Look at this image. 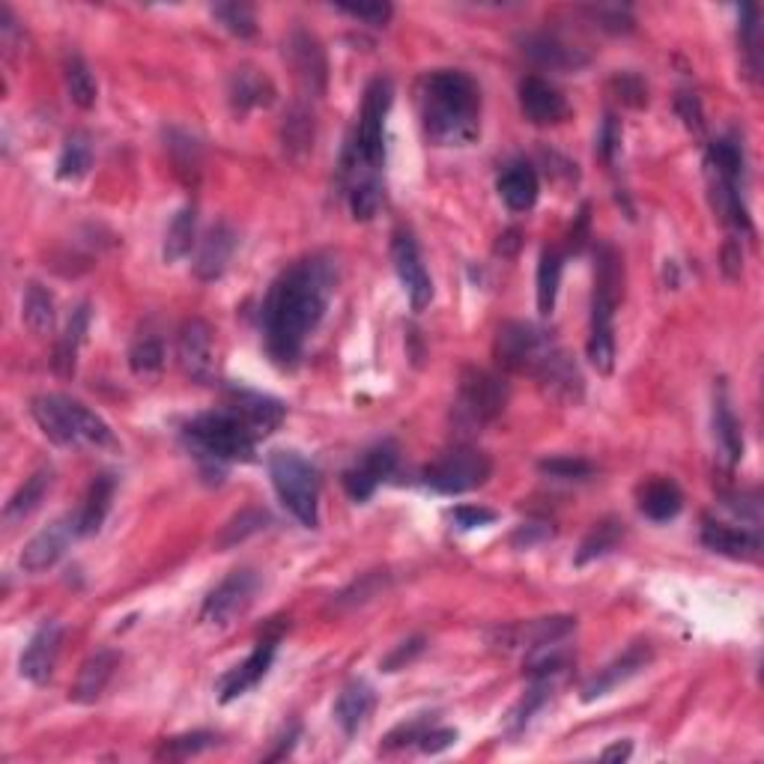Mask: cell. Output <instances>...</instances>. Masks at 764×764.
<instances>
[{"mask_svg":"<svg viewBox=\"0 0 764 764\" xmlns=\"http://www.w3.org/2000/svg\"><path fill=\"white\" fill-rule=\"evenodd\" d=\"M338 272L326 254L299 260L281 275L263 302V338L269 356L281 368L296 365L305 341L314 335L320 320L335 296Z\"/></svg>","mask_w":764,"mask_h":764,"instance_id":"6da1fadb","label":"cell"},{"mask_svg":"<svg viewBox=\"0 0 764 764\" xmlns=\"http://www.w3.org/2000/svg\"><path fill=\"white\" fill-rule=\"evenodd\" d=\"M427 138L439 147H467L481 132V93L467 72L437 70L418 93Z\"/></svg>","mask_w":764,"mask_h":764,"instance_id":"7a4b0ae2","label":"cell"},{"mask_svg":"<svg viewBox=\"0 0 764 764\" xmlns=\"http://www.w3.org/2000/svg\"><path fill=\"white\" fill-rule=\"evenodd\" d=\"M391 108V81L374 79L365 90L356 135L344 153V179L349 186L362 179H377L386 159V117Z\"/></svg>","mask_w":764,"mask_h":764,"instance_id":"3957f363","label":"cell"},{"mask_svg":"<svg viewBox=\"0 0 764 764\" xmlns=\"http://www.w3.org/2000/svg\"><path fill=\"white\" fill-rule=\"evenodd\" d=\"M45 437L60 448H117L111 427L93 409L66 395H42L30 407Z\"/></svg>","mask_w":764,"mask_h":764,"instance_id":"277c9868","label":"cell"},{"mask_svg":"<svg viewBox=\"0 0 764 764\" xmlns=\"http://www.w3.org/2000/svg\"><path fill=\"white\" fill-rule=\"evenodd\" d=\"M621 287V263L613 249L600 251L595 272V299H592V326H588V362L597 374H613L616 368V305Z\"/></svg>","mask_w":764,"mask_h":764,"instance_id":"5b68a950","label":"cell"},{"mask_svg":"<svg viewBox=\"0 0 764 764\" xmlns=\"http://www.w3.org/2000/svg\"><path fill=\"white\" fill-rule=\"evenodd\" d=\"M269 475L275 493L290 514L305 528H317L320 523V472L299 451L281 448L269 457Z\"/></svg>","mask_w":764,"mask_h":764,"instance_id":"8992f818","label":"cell"},{"mask_svg":"<svg viewBox=\"0 0 764 764\" xmlns=\"http://www.w3.org/2000/svg\"><path fill=\"white\" fill-rule=\"evenodd\" d=\"M186 437L200 454L209 457L212 463H237L254 457V430H251L233 409H216L203 416L191 418L186 427Z\"/></svg>","mask_w":764,"mask_h":764,"instance_id":"52a82bcc","label":"cell"},{"mask_svg":"<svg viewBox=\"0 0 764 764\" xmlns=\"http://www.w3.org/2000/svg\"><path fill=\"white\" fill-rule=\"evenodd\" d=\"M507 404L505 379L486 370H467L460 379V391L454 400V421L463 430H481L493 418L502 416Z\"/></svg>","mask_w":764,"mask_h":764,"instance_id":"ba28073f","label":"cell"},{"mask_svg":"<svg viewBox=\"0 0 764 764\" xmlns=\"http://www.w3.org/2000/svg\"><path fill=\"white\" fill-rule=\"evenodd\" d=\"M490 475H493V463H490V457L484 451H478V448H454V451L439 457L433 467H427L425 481L437 493L460 496V493L484 486L490 481Z\"/></svg>","mask_w":764,"mask_h":764,"instance_id":"9c48e42d","label":"cell"},{"mask_svg":"<svg viewBox=\"0 0 764 764\" xmlns=\"http://www.w3.org/2000/svg\"><path fill=\"white\" fill-rule=\"evenodd\" d=\"M553 347H556L553 338L532 323H505L499 328L496 358L505 370L535 377V370L541 368V362L550 356Z\"/></svg>","mask_w":764,"mask_h":764,"instance_id":"30bf717a","label":"cell"},{"mask_svg":"<svg viewBox=\"0 0 764 764\" xmlns=\"http://www.w3.org/2000/svg\"><path fill=\"white\" fill-rule=\"evenodd\" d=\"M260 588V576L251 571V567H239V571H230L219 586L209 592V597L203 600V609H200V618L207 625L224 627L230 625L233 618H239L251 604H254V595Z\"/></svg>","mask_w":764,"mask_h":764,"instance_id":"8fae6325","label":"cell"},{"mask_svg":"<svg viewBox=\"0 0 764 764\" xmlns=\"http://www.w3.org/2000/svg\"><path fill=\"white\" fill-rule=\"evenodd\" d=\"M576 618L571 616H553V618H535V621H520V625L499 627L496 634L490 636V646H496L499 651H537V648L556 646L562 639L574 634Z\"/></svg>","mask_w":764,"mask_h":764,"instance_id":"7c38bea8","label":"cell"},{"mask_svg":"<svg viewBox=\"0 0 764 764\" xmlns=\"http://www.w3.org/2000/svg\"><path fill=\"white\" fill-rule=\"evenodd\" d=\"M391 260H395L397 279L407 290L412 311H425L430 305V299H433V281L427 275L418 242L409 230H397L395 239H391Z\"/></svg>","mask_w":764,"mask_h":764,"instance_id":"4fadbf2b","label":"cell"},{"mask_svg":"<svg viewBox=\"0 0 764 764\" xmlns=\"http://www.w3.org/2000/svg\"><path fill=\"white\" fill-rule=\"evenodd\" d=\"M75 537H81L75 514L54 520L49 528H42L40 535L30 537V544L24 546V553H21L19 558L21 571H24V574H42V571L54 567Z\"/></svg>","mask_w":764,"mask_h":764,"instance_id":"5bb4252c","label":"cell"},{"mask_svg":"<svg viewBox=\"0 0 764 764\" xmlns=\"http://www.w3.org/2000/svg\"><path fill=\"white\" fill-rule=\"evenodd\" d=\"M179 368L195 383H207L216 374V347H212V328L203 320H186L177 338Z\"/></svg>","mask_w":764,"mask_h":764,"instance_id":"9a60e30c","label":"cell"},{"mask_svg":"<svg viewBox=\"0 0 764 764\" xmlns=\"http://www.w3.org/2000/svg\"><path fill=\"white\" fill-rule=\"evenodd\" d=\"M397 467V448L391 442H379L370 451H365V457L358 460L356 467L344 472V486H347L349 499L356 502H368L374 496L383 481H386Z\"/></svg>","mask_w":764,"mask_h":764,"instance_id":"2e32d148","label":"cell"},{"mask_svg":"<svg viewBox=\"0 0 764 764\" xmlns=\"http://www.w3.org/2000/svg\"><path fill=\"white\" fill-rule=\"evenodd\" d=\"M520 49L532 63L544 66V70H558V72H576L592 63L586 51L576 49L571 42H565L556 33H528L520 40Z\"/></svg>","mask_w":764,"mask_h":764,"instance_id":"e0dca14e","label":"cell"},{"mask_svg":"<svg viewBox=\"0 0 764 764\" xmlns=\"http://www.w3.org/2000/svg\"><path fill=\"white\" fill-rule=\"evenodd\" d=\"M651 646L648 642H636L630 646L621 657H616L613 663L604 666L586 687H583V702H595V699H604L606 693H613L616 687H621L625 681H630L634 676H639L648 663H651Z\"/></svg>","mask_w":764,"mask_h":764,"instance_id":"ac0fdd59","label":"cell"},{"mask_svg":"<svg viewBox=\"0 0 764 764\" xmlns=\"http://www.w3.org/2000/svg\"><path fill=\"white\" fill-rule=\"evenodd\" d=\"M520 108L535 126H556L571 114L565 96L550 81L535 79V75L520 81Z\"/></svg>","mask_w":764,"mask_h":764,"instance_id":"d6986e66","label":"cell"},{"mask_svg":"<svg viewBox=\"0 0 764 764\" xmlns=\"http://www.w3.org/2000/svg\"><path fill=\"white\" fill-rule=\"evenodd\" d=\"M535 377L546 395L556 397L562 404H576V400L583 397V374H579V368L574 365V358L567 356L558 344L550 349V356L541 362Z\"/></svg>","mask_w":764,"mask_h":764,"instance_id":"ffe728a7","label":"cell"},{"mask_svg":"<svg viewBox=\"0 0 764 764\" xmlns=\"http://www.w3.org/2000/svg\"><path fill=\"white\" fill-rule=\"evenodd\" d=\"M275 651H279V636H266V639H260L258 646H254V651L245 657V663H239L230 676H224L221 690H219L221 702H233V699H239V695H245L249 690H254V687L266 678L269 666H272V660H275Z\"/></svg>","mask_w":764,"mask_h":764,"instance_id":"44dd1931","label":"cell"},{"mask_svg":"<svg viewBox=\"0 0 764 764\" xmlns=\"http://www.w3.org/2000/svg\"><path fill=\"white\" fill-rule=\"evenodd\" d=\"M60 642H63V627L57 621H45V625L30 636L28 648L21 655V676L30 684H45L57 663Z\"/></svg>","mask_w":764,"mask_h":764,"instance_id":"7402d4cb","label":"cell"},{"mask_svg":"<svg viewBox=\"0 0 764 764\" xmlns=\"http://www.w3.org/2000/svg\"><path fill=\"white\" fill-rule=\"evenodd\" d=\"M287 57L296 70L299 81L305 84V90H311L314 96L326 90V54L320 49V42L314 33L296 28L290 33L287 40Z\"/></svg>","mask_w":764,"mask_h":764,"instance_id":"603a6c76","label":"cell"},{"mask_svg":"<svg viewBox=\"0 0 764 764\" xmlns=\"http://www.w3.org/2000/svg\"><path fill=\"white\" fill-rule=\"evenodd\" d=\"M228 409H233L254 430V437H266L284 421V404L281 400L260 395V391H245V388H239V391L230 395Z\"/></svg>","mask_w":764,"mask_h":764,"instance_id":"cb8c5ba5","label":"cell"},{"mask_svg":"<svg viewBox=\"0 0 764 764\" xmlns=\"http://www.w3.org/2000/svg\"><path fill=\"white\" fill-rule=\"evenodd\" d=\"M237 251V233L230 224L219 221L207 230V237L200 239L198 260H195V275L200 281H216L224 275L230 258Z\"/></svg>","mask_w":764,"mask_h":764,"instance_id":"d4e9b609","label":"cell"},{"mask_svg":"<svg viewBox=\"0 0 764 764\" xmlns=\"http://www.w3.org/2000/svg\"><path fill=\"white\" fill-rule=\"evenodd\" d=\"M117 663L119 655L117 651H111V648H102V651H96L93 657H87L84 666L79 669L75 684H72L70 690L72 702H79V705H93V702L105 693V687H108V681L114 678Z\"/></svg>","mask_w":764,"mask_h":764,"instance_id":"484cf974","label":"cell"},{"mask_svg":"<svg viewBox=\"0 0 764 764\" xmlns=\"http://www.w3.org/2000/svg\"><path fill=\"white\" fill-rule=\"evenodd\" d=\"M374 705H377V695H374V687L368 681H349L344 690H341L338 702H335V723L341 725V732L347 737H353L358 729H365V723L374 714Z\"/></svg>","mask_w":764,"mask_h":764,"instance_id":"4316f807","label":"cell"},{"mask_svg":"<svg viewBox=\"0 0 764 764\" xmlns=\"http://www.w3.org/2000/svg\"><path fill=\"white\" fill-rule=\"evenodd\" d=\"M499 195L507 203V209L514 212H528L535 207L537 195H541V182H537V174L532 170V165L526 161H514L502 170L499 177Z\"/></svg>","mask_w":764,"mask_h":764,"instance_id":"83f0119b","label":"cell"},{"mask_svg":"<svg viewBox=\"0 0 764 764\" xmlns=\"http://www.w3.org/2000/svg\"><path fill=\"white\" fill-rule=\"evenodd\" d=\"M114 490H117V478L114 475H96L93 478V484H90L87 496H84V505H81V511L75 514V520H79V535L81 537H90L96 535L102 528V523H105V516H108L111 511V499H114Z\"/></svg>","mask_w":764,"mask_h":764,"instance_id":"f1b7e54d","label":"cell"},{"mask_svg":"<svg viewBox=\"0 0 764 764\" xmlns=\"http://www.w3.org/2000/svg\"><path fill=\"white\" fill-rule=\"evenodd\" d=\"M702 541H705L708 550H714V553L729 558H755L758 550H762L758 535L746 532V528L723 526V523H708L702 528Z\"/></svg>","mask_w":764,"mask_h":764,"instance_id":"f546056e","label":"cell"},{"mask_svg":"<svg viewBox=\"0 0 764 764\" xmlns=\"http://www.w3.org/2000/svg\"><path fill=\"white\" fill-rule=\"evenodd\" d=\"M51 481H54V472H51L49 467L36 469V472L15 490V496L7 502V507H3V523H7V526H15L21 520H28V516L42 505V499H45V493L51 490Z\"/></svg>","mask_w":764,"mask_h":764,"instance_id":"4dcf8cb0","label":"cell"},{"mask_svg":"<svg viewBox=\"0 0 764 764\" xmlns=\"http://www.w3.org/2000/svg\"><path fill=\"white\" fill-rule=\"evenodd\" d=\"M681 505H684V496L676 486V481L669 478H655L642 486L639 493V511L648 516V520H657V523H666L672 516L681 514Z\"/></svg>","mask_w":764,"mask_h":764,"instance_id":"1f68e13d","label":"cell"},{"mask_svg":"<svg viewBox=\"0 0 764 764\" xmlns=\"http://www.w3.org/2000/svg\"><path fill=\"white\" fill-rule=\"evenodd\" d=\"M275 96V87L266 75H260L258 70H237L230 79V102L233 108L249 111V108H266Z\"/></svg>","mask_w":764,"mask_h":764,"instance_id":"d6a6232c","label":"cell"},{"mask_svg":"<svg viewBox=\"0 0 764 764\" xmlns=\"http://www.w3.org/2000/svg\"><path fill=\"white\" fill-rule=\"evenodd\" d=\"M87 328L90 305H79V308L72 311L70 326L63 332V338H60L57 344V356H54V370L63 374V377H70L72 370H75V358H79V347L84 344V338H87Z\"/></svg>","mask_w":764,"mask_h":764,"instance_id":"836d02e7","label":"cell"},{"mask_svg":"<svg viewBox=\"0 0 764 764\" xmlns=\"http://www.w3.org/2000/svg\"><path fill=\"white\" fill-rule=\"evenodd\" d=\"M621 537H625V523L616 520V516H606V520H600V523L588 532L586 541L579 544V553H576L574 562L576 565H588V562H595V558L613 553Z\"/></svg>","mask_w":764,"mask_h":764,"instance_id":"e575fe53","label":"cell"},{"mask_svg":"<svg viewBox=\"0 0 764 764\" xmlns=\"http://www.w3.org/2000/svg\"><path fill=\"white\" fill-rule=\"evenodd\" d=\"M21 317L33 335H49L54 328V296L42 284H28L24 302H21Z\"/></svg>","mask_w":764,"mask_h":764,"instance_id":"d590c367","label":"cell"},{"mask_svg":"<svg viewBox=\"0 0 764 764\" xmlns=\"http://www.w3.org/2000/svg\"><path fill=\"white\" fill-rule=\"evenodd\" d=\"M63 79H66V90H70V100L79 105V108H93L96 105V96H100V87H96V79L93 72L84 63V57L79 54H70L63 60Z\"/></svg>","mask_w":764,"mask_h":764,"instance_id":"8d00e7d4","label":"cell"},{"mask_svg":"<svg viewBox=\"0 0 764 764\" xmlns=\"http://www.w3.org/2000/svg\"><path fill=\"white\" fill-rule=\"evenodd\" d=\"M195 228H198V209L182 207L174 216L165 237V263H179L195 245Z\"/></svg>","mask_w":764,"mask_h":764,"instance_id":"74e56055","label":"cell"},{"mask_svg":"<svg viewBox=\"0 0 764 764\" xmlns=\"http://www.w3.org/2000/svg\"><path fill=\"white\" fill-rule=\"evenodd\" d=\"M705 168L708 174H714V177L741 182V177H744V149L737 147L735 138H716L714 144L708 147Z\"/></svg>","mask_w":764,"mask_h":764,"instance_id":"f35d334b","label":"cell"},{"mask_svg":"<svg viewBox=\"0 0 764 764\" xmlns=\"http://www.w3.org/2000/svg\"><path fill=\"white\" fill-rule=\"evenodd\" d=\"M269 523H272L269 511H263V507H245V511H239V514L230 520L228 526L221 528L219 537H216V546H219V550H230V546L249 541L251 535H260Z\"/></svg>","mask_w":764,"mask_h":764,"instance_id":"ab89813d","label":"cell"},{"mask_svg":"<svg viewBox=\"0 0 764 764\" xmlns=\"http://www.w3.org/2000/svg\"><path fill=\"white\" fill-rule=\"evenodd\" d=\"M558 284H562V254L546 249L537 263V311L550 317L556 311Z\"/></svg>","mask_w":764,"mask_h":764,"instance_id":"60d3db41","label":"cell"},{"mask_svg":"<svg viewBox=\"0 0 764 764\" xmlns=\"http://www.w3.org/2000/svg\"><path fill=\"white\" fill-rule=\"evenodd\" d=\"M129 365L135 370V377L156 379L161 374V368H165V344L153 332H144L132 344Z\"/></svg>","mask_w":764,"mask_h":764,"instance_id":"b9f144b4","label":"cell"},{"mask_svg":"<svg viewBox=\"0 0 764 764\" xmlns=\"http://www.w3.org/2000/svg\"><path fill=\"white\" fill-rule=\"evenodd\" d=\"M93 165V147H90V138L84 132H75L66 138L63 149H60L57 159V177L66 179V182H75L90 170Z\"/></svg>","mask_w":764,"mask_h":764,"instance_id":"7bdbcfd3","label":"cell"},{"mask_svg":"<svg viewBox=\"0 0 764 764\" xmlns=\"http://www.w3.org/2000/svg\"><path fill=\"white\" fill-rule=\"evenodd\" d=\"M714 427L716 439H720V448H723V454L729 457V463H737V460L744 457V433H741V425H737L735 412L729 407L725 395L716 397Z\"/></svg>","mask_w":764,"mask_h":764,"instance_id":"ee69618b","label":"cell"},{"mask_svg":"<svg viewBox=\"0 0 764 764\" xmlns=\"http://www.w3.org/2000/svg\"><path fill=\"white\" fill-rule=\"evenodd\" d=\"M349 212L356 221H368L377 216L379 203H383V182L377 179H362L349 186Z\"/></svg>","mask_w":764,"mask_h":764,"instance_id":"f6af8a7d","label":"cell"},{"mask_svg":"<svg viewBox=\"0 0 764 764\" xmlns=\"http://www.w3.org/2000/svg\"><path fill=\"white\" fill-rule=\"evenodd\" d=\"M212 15L221 21V28L230 30L239 40H249L258 30V19H254V10L249 3H216Z\"/></svg>","mask_w":764,"mask_h":764,"instance_id":"bcb514c9","label":"cell"},{"mask_svg":"<svg viewBox=\"0 0 764 764\" xmlns=\"http://www.w3.org/2000/svg\"><path fill=\"white\" fill-rule=\"evenodd\" d=\"M216 744V737L209 732H191V735L170 737L168 744L159 750V758H189V755H198L203 750Z\"/></svg>","mask_w":764,"mask_h":764,"instance_id":"7dc6e473","label":"cell"},{"mask_svg":"<svg viewBox=\"0 0 764 764\" xmlns=\"http://www.w3.org/2000/svg\"><path fill=\"white\" fill-rule=\"evenodd\" d=\"M741 45H744L750 75H758L762 60H758V10H755V7H746L744 10V21H741Z\"/></svg>","mask_w":764,"mask_h":764,"instance_id":"c3c4849f","label":"cell"},{"mask_svg":"<svg viewBox=\"0 0 764 764\" xmlns=\"http://www.w3.org/2000/svg\"><path fill=\"white\" fill-rule=\"evenodd\" d=\"M541 472L553 478H565V481H579V478L592 475V463L579 460V457H553V460H541Z\"/></svg>","mask_w":764,"mask_h":764,"instance_id":"681fc988","label":"cell"},{"mask_svg":"<svg viewBox=\"0 0 764 764\" xmlns=\"http://www.w3.org/2000/svg\"><path fill=\"white\" fill-rule=\"evenodd\" d=\"M344 15H349V19L356 21H365V24H370V28H383V24H388V19H391V3H341L338 7Z\"/></svg>","mask_w":764,"mask_h":764,"instance_id":"f907efd6","label":"cell"},{"mask_svg":"<svg viewBox=\"0 0 764 764\" xmlns=\"http://www.w3.org/2000/svg\"><path fill=\"white\" fill-rule=\"evenodd\" d=\"M613 87L618 90V100L625 102V105L642 108V105H646V102H648L646 84L636 79V75H630V72H621V75H616V81H613Z\"/></svg>","mask_w":764,"mask_h":764,"instance_id":"816d5d0a","label":"cell"},{"mask_svg":"<svg viewBox=\"0 0 764 764\" xmlns=\"http://www.w3.org/2000/svg\"><path fill=\"white\" fill-rule=\"evenodd\" d=\"M592 19L609 33H630L634 30V15L627 10H618V7H597V10H592Z\"/></svg>","mask_w":764,"mask_h":764,"instance_id":"f5cc1de1","label":"cell"},{"mask_svg":"<svg viewBox=\"0 0 764 764\" xmlns=\"http://www.w3.org/2000/svg\"><path fill=\"white\" fill-rule=\"evenodd\" d=\"M421 651H425V639H421V636H412V639L400 642V646L383 660V672H397V669H404V666L412 663Z\"/></svg>","mask_w":764,"mask_h":764,"instance_id":"db71d44e","label":"cell"},{"mask_svg":"<svg viewBox=\"0 0 764 764\" xmlns=\"http://www.w3.org/2000/svg\"><path fill=\"white\" fill-rule=\"evenodd\" d=\"M427 729V720H412V723H404V725H397L395 732L386 737V750H397V746H407V744H418L421 741V735H425Z\"/></svg>","mask_w":764,"mask_h":764,"instance_id":"11a10c76","label":"cell"},{"mask_svg":"<svg viewBox=\"0 0 764 764\" xmlns=\"http://www.w3.org/2000/svg\"><path fill=\"white\" fill-rule=\"evenodd\" d=\"M676 108H678V114H681V119H684L687 129L690 132L705 129V119H702V105H699V100H695L693 93H678Z\"/></svg>","mask_w":764,"mask_h":764,"instance_id":"9f6ffc18","label":"cell"},{"mask_svg":"<svg viewBox=\"0 0 764 764\" xmlns=\"http://www.w3.org/2000/svg\"><path fill=\"white\" fill-rule=\"evenodd\" d=\"M454 523L460 528H478V526H486V523H493L496 520V511H490V507H478V505H460L454 507Z\"/></svg>","mask_w":764,"mask_h":764,"instance_id":"6f0895ef","label":"cell"},{"mask_svg":"<svg viewBox=\"0 0 764 764\" xmlns=\"http://www.w3.org/2000/svg\"><path fill=\"white\" fill-rule=\"evenodd\" d=\"M457 741V732L454 729H427L425 735H421V741H418V746H421V753H430L437 755L442 753V750H448V746H454Z\"/></svg>","mask_w":764,"mask_h":764,"instance_id":"680465c9","label":"cell"},{"mask_svg":"<svg viewBox=\"0 0 764 764\" xmlns=\"http://www.w3.org/2000/svg\"><path fill=\"white\" fill-rule=\"evenodd\" d=\"M618 147H621V129H618V119L606 117L604 132H600V156H604L606 161H613L616 159Z\"/></svg>","mask_w":764,"mask_h":764,"instance_id":"91938a15","label":"cell"},{"mask_svg":"<svg viewBox=\"0 0 764 764\" xmlns=\"http://www.w3.org/2000/svg\"><path fill=\"white\" fill-rule=\"evenodd\" d=\"M546 537H550V528L535 526V523H523V526L514 532V537H511V544L520 546V550H526V546L537 544V541H546Z\"/></svg>","mask_w":764,"mask_h":764,"instance_id":"94428289","label":"cell"},{"mask_svg":"<svg viewBox=\"0 0 764 764\" xmlns=\"http://www.w3.org/2000/svg\"><path fill=\"white\" fill-rule=\"evenodd\" d=\"M630 753H634V746H630V741H625V744L606 746L600 758H606V762H625V758H630Z\"/></svg>","mask_w":764,"mask_h":764,"instance_id":"6125c7cd","label":"cell"},{"mask_svg":"<svg viewBox=\"0 0 764 764\" xmlns=\"http://www.w3.org/2000/svg\"><path fill=\"white\" fill-rule=\"evenodd\" d=\"M725 272H729L732 279L741 272V249H737L735 242H729V245H725Z\"/></svg>","mask_w":764,"mask_h":764,"instance_id":"be15d7a7","label":"cell"},{"mask_svg":"<svg viewBox=\"0 0 764 764\" xmlns=\"http://www.w3.org/2000/svg\"><path fill=\"white\" fill-rule=\"evenodd\" d=\"M499 239H502V242H499V251H502V254H507V258H511V254L520 249V233H516V230H507L505 237H499Z\"/></svg>","mask_w":764,"mask_h":764,"instance_id":"e7e4bbea","label":"cell"}]
</instances>
